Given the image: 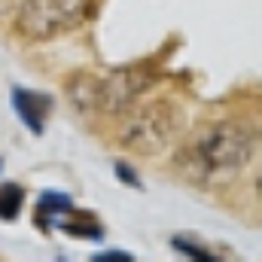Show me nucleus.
I'll use <instances>...</instances> for the list:
<instances>
[{"instance_id":"nucleus-8","label":"nucleus","mask_w":262,"mask_h":262,"mask_svg":"<svg viewBox=\"0 0 262 262\" xmlns=\"http://www.w3.org/2000/svg\"><path fill=\"white\" fill-rule=\"evenodd\" d=\"M25 207V189L18 183H3L0 186V220H15Z\"/></svg>"},{"instance_id":"nucleus-1","label":"nucleus","mask_w":262,"mask_h":262,"mask_svg":"<svg viewBox=\"0 0 262 262\" xmlns=\"http://www.w3.org/2000/svg\"><path fill=\"white\" fill-rule=\"evenodd\" d=\"M256 156V131L241 122H216L192 131L177 149L180 174L195 186L238 177Z\"/></svg>"},{"instance_id":"nucleus-4","label":"nucleus","mask_w":262,"mask_h":262,"mask_svg":"<svg viewBox=\"0 0 262 262\" xmlns=\"http://www.w3.org/2000/svg\"><path fill=\"white\" fill-rule=\"evenodd\" d=\"M92 0H25L15 15V31L28 40H52L76 28L89 15Z\"/></svg>"},{"instance_id":"nucleus-11","label":"nucleus","mask_w":262,"mask_h":262,"mask_svg":"<svg viewBox=\"0 0 262 262\" xmlns=\"http://www.w3.org/2000/svg\"><path fill=\"white\" fill-rule=\"evenodd\" d=\"M116 174H119V180H122V183H131L134 189H140V180H137V174L131 171L128 165H122V162H119V165H116Z\"/></svg>"},{"instance_id":"nucleus-10","label":"nucleus","mask_w":262,"mask_h":262,"mask_svg":"<svg viewBox=\"0 0 262 262\" xmlns=\"http://www.w3.org/2000/svg\"><path fill=\"white\" fill-rule=\"evenodd\" d=\"M95 262H131V253H125V250H110V253H95Z\"/></svg>"},{"instance_id":"nucleus-2","label":"nucleus","mask_w":262,"mask_h":262,"mask_svg":"<svg viewBox=\"0 0 262 262\" xmlns=\"http://www.w3.org/2000/svg\"><path fill=\"white\" fill-rule=\"evenodd\" d=\"M149 85L152 73L146 67H107L76 73L67 82V98L76 110L85 113H125Z\"/></svg>"},{"instance_id":"nucleus-9","label":"nucleus","mask_w":262,"mask_h":262,"mask_svg":"<svg viewBox=\"0 0 262 262\" xmlns=\"http://www.w3.org/2000/svg\"><path fill=\"white\" fill-rule=\"evenodd\" d=\"M171 247H174L177 253L189 256V259H201V262H213V259H216L213 253H207L204 247H198V244H192V241H186V238H174V241H171Z\"/></svg>"},{"instance_id":"nucleus-7","label":"nucleus","mask_w":262,"mask_h":262,"mask_svg":"<svg viewBox=\"0 0 262 262\" xmlns=\"http://www.w3.org/2000/svg\"><path fill=\"white\" fill-rule=\"evenodd\" d=\"M58 229H64L67 235H79V238H101V223L95 220V216H89V213H67L64 220L58 223Z\"/></svg>"},{"instance_id":"nucleus-6","label":"nucleus","mask_w":262,"mask_h":262,"mask_svg":"<svg viewBox=\"0 0 262 262\" xmlns=\"http://www.w3.org/2000/svg\"><path fill=\"white\" fill-rule=\"evenodd\" d=\"M70 210H73V198L67 192H43L40 201H37V223L43 229L58 226Z\"/></svg>"},{"instance_id":"nucleus-5","label":"nucleus","mask_w":262,"mask_h":262,"mask_svg":"<svg viewBox=\"0 0 262 262\" xmlns=\"http://www.w3.org/2000/svg\"><path fill=\"white\" fill-rule=\"evenodd\" d=\"M12 110L34 134H43L46 119L52 113V98L43 92H34V89H12Z\"/></svg>"},{"instance_id":"nucleus-3","label":"nucleus","mask_w":262,"mask_h":262,"mask_svg":"<svg viewBox=\"0 0 262 262\" xmlns=\"http://www.w3.org/2000/svg\"><path fill=\"white\" fill-rule=\"evenodd\" d=\"M128 119L119 131V143L131 152L156 156L168 149L183 131V110L171 101H152L143 107H128Z\"/></svg>"}]
</instances>
